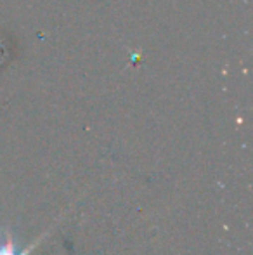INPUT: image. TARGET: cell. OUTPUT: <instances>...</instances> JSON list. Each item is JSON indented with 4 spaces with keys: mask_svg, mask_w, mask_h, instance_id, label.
I'll return each instance as SVG.
<instances>
[{
    "mask_svg": "<svg viewBox=\"0 0 253 255\" xmlns=\"http://www.w3.org/2000/svg\"><path fill=\"white\" fill-rule=\"evenodd\" d=\"M38 243H40V240H37V242L31 243V245L24 247L23 250H17L16 245H14V238H12V235H10V231H5V238L0 243V255H30Z\"/></svg>",
    "mask_w": 253,
    "mask_h": 255,
    "instance_id": "6da1fadb",
    "label": "cell"
}]
</instances>
